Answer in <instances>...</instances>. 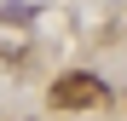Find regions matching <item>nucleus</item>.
Here are the masks:
<instances>
[{"label":"nucleus","mask_w":127,"mask_h":121,"mask_svg":"<svg viewBox=\"0 0 127 121\" xmlns=\"http://www.w3.org/2000/svg\"><path fill=\"white\" fill-rule=\"evenodd\" d=\"M46 98H52V110H93V104H104V81L75 69V75H58Z\"/></svg>","instance_id":"1"}]
</instances>
